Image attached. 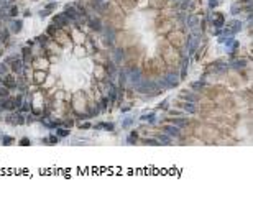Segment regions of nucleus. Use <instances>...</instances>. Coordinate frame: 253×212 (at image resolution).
Returning a JSON list of instances; mask_svg holds the SVG:
<instances>
[{"label": "nucleus", "mask_w": 253, "mask_h": 212, "mask_svg": "<svg viewBox=\"0 0 253 212\" xmlns=\"http://www.w3.org/2000/svg\"><path fill=\"white\" fill-rule=\"evenodd\" d=\"M51 23H53L56 28H59V30H62L64 26H67L71 23V20L64 15V13H58V15H54L53 17V20H51Z\"/></svg>", "instance_id": "f257e3e1"}, {"label": "nucleus", "mask_w": 253, "mask_h": 212, "mask_svg": "<svg viewBox=\"0 0 253 212\" xmlns=\"http://www.w3.org/2000/svg\"><path fill=\"white\" fill-rule=\"evenodd\" d=\"M64 15H66L71 21H77L81 13L77 12V9H76L74 5H66V7H64Z\"/></svg>", "instance_id": "f03ea898"}, {"label": "nucleus", "mask_w": 253, "mask_h": 212, "mask_svg": "<svg viewBox=\"0 0 253 212\" xmlns=\"http://www.w3.org/2000/svg\"><path fill=\"white\" fill-rule=\"evenodd\" d=\"M163 130H164V133H166V135H169V137H174V138L181 137V128L176 127V125H166Z\"/></svg>", "instance_id": "7ed1b4c3"}, {"label": "nucleus", "mask_w": 253, "mask_h": 212, "mask_svg": "<svg viewBox=\"0 0 253 212\" xmlns=\"http://www.w3.org/2000/svg\"><path fill=\"white\" fill-rule=\"evenodd\" d=\"M12 71L13 72H23V67H25V61L21 58H13L12 59Z\"/></svg>", "instance_id": "20e7f679"}, {"label": "nucleus", "mask_w": 253, "mask_h": 212, "mask_svg": "<svg viewBox=\"0 0 253 212\" xmlns=\"http://www.w3.org/2000/svg\"><path fill=\"white\" fill-rule=\"evenodd\" d=\"M186 46H187V51L192 54L196 50H197V46H199V36H189L187 38Z\"/></svg>", "instance_id": "39448f33"}, {"label": "nucleus", "mask_w": 253, "mask_h": 212, "mask_svg": "<svg viewBox=\"0 0 253 212\" xmlns=\"http://www.w3.org/2000/svg\"><path fill=\"white\" fill-rule=\"evenodd\" d=\"M0 81H2V84H4L5 87H9V89H13L15 86H17V82H15V79H13V76L9 74V72H7L5 76H2V79H0Z\"/></svg>", "instance_id": "423d86ee"}, {"label": "nucleus", "mask_w": 253, "mask_h": 212, "mask_svg": "<svg viewBox=\"0 0 253 212\" xmlns=\"http://www.w3.org/2000/svg\"><path fill=\"white\" fill-rule=\"evenodd\" d=\"M212 23H214V26L215 28H222L225 23V17H224V13H214L212 15Z\"/></svg>", "instance_id": "0eeeda50"}, {"label": "nucleus", "mask_w": 253, "mask_h": 212, "mask_svg": "<svg viewBox=\"0 0 253 212\" xmlns=\"http://www.w3.org/2000/svg\"><path fill=\"white\" fill-rule=\"evenodd\" d=\"M181 107H183V110H186L187 113H196L197 112V107H196L194 102H184V104H181Z\"/></svg>", "instance_id": "6e6552de"}, {"label": "nucleus", "mask_w": 253, "mask_h": 212, "mask_svg": "<svg viewBox=\"0 0 253 212\" xmlns=\"http://www.w3.org/2000/svg\"><path fill=\"white\" fill-rule=\"evenodd\" d=\"M141 122H148V123H154L156 122V113L154 112H150V113H145V115L140 117Z\"/></svg>", "instance_id": "1a4fd4ad"}, {"label": "nucleus", "mask_w": 253, "mask_h": 212, "mask_svg": "<svg viewBox=\"0 0 253 212\" xmlns=\"http://www.w3.org/2000/svg\"><path fill=\"white\" fill-rule=\"evenodd\" d=\"M21 25H23V23H21V20H13L12 25H10V31H12V33H15V35L20 33V31H21Z\"/></svg>", "instance_id": "9d476101"}, {"label": "nucleus", "mask_w": 253, "mask_h": 212, "mask_svg": "<svg viewBox=\"0 0 253 212\" xmlns=\"http://www.w3.org/2000/svg\"><path fill=\"white\" fill-rule=\"evenodd\" d=\"M45 81H46V71H36V72H35V82L43 84Z\"/></svg>", "instance_id": "9b49d317"}, {"label": "nucleus", "mask_w": 253, "mask_h": 212, "mask_svg": "<svg viewBox=\"0 0 253 212\" xmlns=\"http://www.w3.org/2000/svg\"><path fill=\"white\" fill-rule=\"evenodd\" d=\"M158 141H159V143H161V145H171V137H169V135H166V133H164V135H158Z\"/></svg>", "instance_id": "f8f14e48"}, {"label": "nucleus", "mask_w": 253, "mask_h": 212, "mask_svg": "<svg viewBox=\"0 0 253 212\" xmlns=\"http://www.w3.org/2000/svg\"><path fill=\"white\" fill-rule=\"evenodd\" d=\"M230 30H232V33H238V31L242 30V23L237 21V20H233L232 23H230Z\"/></svg>", "instance_id": "ddd939ff"}, {"label": "nucleus", "mask_w": 253, "mask_h": 212, "mask_svg": "<svg viewBox=\"0 0 253 212\" xmlns=\"http://www.w3.org/2000/svg\"><path fill=\"white\" fill-rule=\"evenodd\" d=\"M169 122L171 123H174L176 127H184V125H187V120H184V118H169Z\"/></svg>", "instance_id": "4468645a"}, {"label": "nucleus", "mask_w": 253, "mask_h": 212, "mask_svg": "<svg viewBox=\"0 0 253 212\" xmlns=\"http://www.w3.org/2000/svg\"><path fill=\"white\" fill-rule=\"evenodd\" d=\"M197 21H199V20H197V17H196V15H191V17L187 18L186 25L191 26V28H194V26H197Z\"/></svg>", "instance_id": "2eb2a0df"}, {"label": "nucleus", "mask_w": 253, "mask_h": 212, "mask_svg": "<svg viewBox=\"0 0 253 212\" xmlns=\"http://www.w3.org/2000/svg\"><path fill=\"white\" fill-rule=\"evenodd\" d=\"M89 23H91V28L96 30V31H100L102 30V26H100V21L97 20V18H94V20H89Z\"/></svg>", "instance_id": "dca6fc26"}, {"label": "nucleus", "mask_w": 253, "mask_h": 212, "mask_svg": "<svg viewBox=\"0 0 253 212\" xmlns=\"http://www.w3.org/2000/svg\"><path fill=\"white\" fill-rule=\"evenodd\" d=\"M56 135H58V137H67V135H69V130H67L66 127H64V128L58 127V128H56Z\"/></svg>", "instance_id": "f3484780"}, {"label": "nucleus", "mask_w": 253, "mask_h": 212, "mask_svg": "<svg viewBox=\"0 0 253 212\" xmlns=\"http://www.w3.org/2000/svg\"><path fill=\"white\" fill-rule=\"evenodd\" d=\"M181 97L189 100V102H196L197 100V96H192V94H187V92H181Z\"/></svg>", "instance_id": "a211bd4d"}, {"label": "nucleus", "mask_w": 253, "mask_h": 212, "mask_svg": "<svg viewBox=\"0 0 253 212\" xmlns=\"http://www.w3.org/2000/svg\"><path fill=\"white\" fill-rule=\"evenodd\" d=\"M143 143H145V145H151V146L161 145V143L158 141V138H145V140H143Z\"/></svg>", "instance_id": "6ab92c4d"}, {"label": "nucleus", "mask_w": 253, "mask_h": 212, "mask_svg": "<svg viewBox=\"0 0 253 212\" xmlns=\"http://www.w3.org/2000/svg\"><path fill=\"white\" fill-rule=\"evenodd\" d=\"M9 97V87H5L4 84L0 86V99H7Z\"/></svg>", "instance_id": "aec40b11"}, {"label": "nucleus", "mask_w": 253, "mask_h": 212, "mask_svg": "<svg viewBox=\"0 0 253 212\" xmlns=\"http://www.w3.org/2000/svg\"><path fill=\"white\" fill-rule=\"evenodd\" d=\"M31 59V50L30 48H23V61H30Z\"/></svg>", "instance_id": "412c9836"}, {"label": "nucleus", "mask_w": 253, "mask_h": 212, "mask_svg": "<svg viewBox=\"0 0 253 212\" xmlns=\"http://www.w3.org/2000/svg\"><path fill=\"white\" fill-rule=\"evenodd\" d=\"M100 123H102V128L107 130V132H112V130L115 128V123H110V122H107V123H105V122H100Z\"/></svg>", "instance_id": "4be33fe9"}, {"label": "nucleus", "mask_w": 253, "mask_h": 212, "mask_svg": "<svg viewBox=\"0 0 253 212\" xmlns=\"http://www.w3.org/2000/svg\"><path fill=\"white\" fill-rule=\"evenodd\" d=\"M132 125H133V117H127L123 120V123H122V127H123V128H128Z\"/></svg>", "instance_id": "5701e85b"}, {"label": "nucleus", "mask_w": 253, "mask_h": 212, "mask_svg": "<svg viewBox=\"0 0 253 212\" xmlns=\"http://www.w3.org/2000/svg\"><path fill=\"white\" fill-rule=\"evenodd\" d=\"M13 143V137H7V135H4V138H2V145L5 146H9Z\"/></svg>", "instance_id": "b1692460"}, {"label": "nucleus", "mask_w": 253, "mask_h": 212, "mask_svg": "<svg viewBox=\"0 0 253 212\" xmlns=\"http://www.w3.org/2000/svg\"><path fill=\"white\" fill-rule=\"evenodd\" d=\"M13 102H15V108H20V105L23 104V96H17L13 99Z\"/></svg>", "instance_id": "393cba45"}, {"label": "nucleus", "mask_w": 253, "mask_h": 212, "mask_svg": "<svg viewBox=\"0 0 253 212\" xmlns=\"http://www.w3.org/2000/svg\"><path fill=\"white\" fill-rule=\"evenodd\" d=\"M247 66V61L245 59H238V61L233 62V67H245Z\"/></svg>", "instance_id": "a878e982"}, {"label": "nucleus", "mask_w": 253, "mask_h": 212, "mask_svg": "<svg viewBox=\"0 0 253 212\" xmlns=\"http://www.w3.org/2000/svg\"><path fill=\"white\" fill-rule=\"evenodd\" d=\"M137 140H138V133L137 132H132L128 135V141H130V143H135Z\"/></svg>", "instance_id": "bb28decb"}, {"label": "nucleus", "mask_w": 253, "mask_h": 212, "mask_svg": "<svg viewBox=\"0 0 253 212\" xmlns=\"http://www.w3.org/2000/svg\"><path fill=\"white\" fill-rule=\"evenodd\" d=\"M202 86H204V77L199 81V82H192L191 87H192V89H197V91H199V89H202Z\"/></svg>", "instance_id": "cd10ccee"}, {"label": "nucleus", "mask_w": 253, "mask_h": 212, "mask_svg": "<svg viewBox=\"0 0 253 212\" xmlns=\"http://www.w3.org/2000/svg\"><path fill=\"white\" fill-rule=\"evenodd\" d=\"M17 13H18V7H17V5H12V7H10L9 15H10V17H17Z\"/></svg>", "instance_id": "c85d7f7f"}, {"label": "nucleus", "mask_w": 253, "mask_h": 212, "mask_svg": "<svg viewBox=\"0 0 253 212\" xmlns=\"http://www.w3.org/2000/svg\"><path fill=\"white\" fill-rule=\"evenodd\" d=\"M58 140H59L58 135H50V138H48V141H50V143H48V145H56V143H58Z\"/></svg>", "instance_id": "c756f323"}, {"label": "nucleus", "mask_w": 253, "mask_h": 212, "mask_svg": "<svg viewBox=\"0 0 253 212\" xmlns=\"http://www.w3.org/2000/svg\"><path fill=\"white\" fill-rule=\"evenodd\" d=\"M56 7H58V4H56V2H54V0H53V2H50V4L46 5L45 9H46V10H50V12H51V10H54V9H56Z\"/></svg>", "instance_id": "7c9ffc66"}, {"label": "nucleus", "mask_w": 253, "mask_h": 212, "mask_svg": "<svg viewBox=\"0 0 253 212\" xmlns=\"http://www.w3.org/2000/svg\"><path fill=\"white\" fill-rule=\"evenodd\" d=\"M20 145H21V146H28V145H31V143H30V138H21V140H20Z\"/></svg>", "instance_id": "2f4dec72"}, {"label": "nucleus", "mask_w": 253, "mask_h": 212, "mask_svg": "<svg viewBox=\"0 0 253 212\" xmlns=\"http://www.w3.org/2000/svg\"><path fill=\"white\" fill-rule=\"evenodd\" d=\"M217 5H219V0H209V7L210 9H217Z\"/></svg>", "instance_id": "473e14b6"}, {"label": "nucleus", "mask_w": 253, "mask_h": 212, "mask_svg": "<svg viewBox=\"0 0 253 212\" xmlns=\"http://www.w3.org/2000/svg\"><path fill=\"white\" fill-rule=\"evenodd\" d=\"M5 74H7V66H5V64H0V77Z\"/></svg>", "instance_id": "72a5a7b5"}, {"label": "nucleus", "mask_w": 253, "mask_h": 212, "mask_svg": "<svg viewBox=\"0 0 253 212\" xmlns=\"http://www.w3.org/2000/svg\"><path fill=\"white\" fill-rule=\"evenodd\" d=\"M50 13H51L50 10H46V9H45V10H41V12H40V17H41V18H45V17H48Z\"/></svg>", "instance_id": "f704fd0d"}, {"label": "nucleus", "mask_w": 253, "mask_h": 212, "mask_svg": "<svg viewBox=\"0 0 253 212\" xmlns=\"http://www.w3.org/2000/svg\"><path fill=\"white\" fill-rule=\"evenodd\" d=\"M158 108H163V110H164V108H168V100H163L161 104L158 105Z\"/></svg>", "instance_id": "c9c22d12"}, {"label": "nucleus", "mask_w": 253, "mask_h": 212, "mask_svg": "<svg viewBox=\"0 0 253 212\" xmlns=\"http://www.w3.org/2000/svg\"><path fill=\"white\" fill-rule=\"evenodd\" d=\"M187 5H189V0H181V9L186 10V9H187Z\"/></svg>", "instance_id": "e433bc0d"}, {"label": "nucleus", "mask_w": 253, "mask_h": 212, "mask_svg": "<svg viewBox=\"0 0 253 212\" xmlns=\"http://www.w3.org/2000/svg\"><path fill=\"white\" fill-rule=\"evenodd\" d=\"M79 128H91V123H82V125H79Z\"/></svg>", "instance_id": "4c0bfd02"}, {"label": "nucleus", "mask_w": 253, "mask_h": 212, "mask_svg": "<svg viewBox=\"0 0 253 212\" xmlns=\"http://www.w3.org/2000/svg\"><path fill=\"white\" fill-rule=\"evenodd\" d=\"M0 138H4V133H2V132H0Z\"/></svg>", "instance_id": "58836bf2"}, {"label": "nucleus", "mask_w": 253, "mask_h": 212, "mask_svg": "<svg viewBox=\"0 0 253 212\" xmlns=\"http://www.w3.org/2000/svg\"><path fill=\"white\" fill-rule=\"evenodd\" d=\"M50 2H53V0H50Z\"/></svg>", "instance_id": "ea45409f"}]
</instances>
